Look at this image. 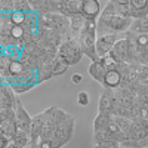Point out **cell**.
<instances>
[{"mask_svg": "<svg viewBox=\"0 0 148 148\" xmlns=\"http://www.w3.org/2000/svg\"><path fill=\"white\" fill-rule=\"evenodd\" d=\"M95 148H104L102 145H95Z\"/></svg>", "mask_w": 148, "mask_h": 148, "instance_id": "27", "label": "cell"}, {"mask_svg": "<svg viewBox=\"0 0 148 148\" xmlns=\"http://www.w3.org/2000/svg\"><path fill=\"white\" fill-rule=\"evenodd\" d=\"M9 19L14 25H22L27 19V14L25 12H21V10H15L12 14H9Z\"/></svg>", "mask_w": 148, "mask_h": 148, "instance_id": "21", "label": "cell"}, {"mask_svg": "<svg viewBox=\"0 0 148 148\" xmlns=\"http://www.w3.org/2000/svg\"><path fill=\"white\" fill-rule=\"evenodd\" d=\"M113 52L120 58L121 62L125 64H129L135 59L133 58V52H132V46H130V42L127 39H119L114 45V49Z\"/></svg>", "mask_w": 148, "mask_h": 148, "instance_id": "7", "label": "cell"}, {"mask_svg": "<svg viewBox=\"0 0 148 148\" xmlns=\"http://www.w3.org/2000/svg\"><path fill=\"white\" fill-rule=\"evenodd\" d=\"M120 148H126V147H125V145H121V147H120Z\"/></svg>", "mask_w": 148, "mask_h": 148, "instance_id": "28", "label": "cell"}, {"mask_svg": "<svg viewBox=\"0 0 148 148\" xmlns=\"http://www.w3.org/2000/svg\"><path fill=\"white\" fill-rule=\"evenodd\" d=\"M71 82L74 84H79V83L83 82V76H82V74H79V73H74L73 76H71Z\"/></svg>", "mask_w": 148, "mask_h": 148, "instance_id": "25", "label": "cell"}, {"mask_svg": "<svg viewBox=\"0 0 148 148\" xmlns=\"http://www.w3.org/2000/svg\"><path fill=\"white\" fill-rule=\"evenodd\" d=\"M107 71H108V70L101 64V61H99V62H90V65H89V68H88L89 76H90L93 80H96L98 83H101V84H102V82H104V77H105Z\"/></svg>", "mask_w": 148, "mask_h": 148, "instance_id": "12", "label": "cell"}, {"mask_svg": "<svg viewBox=\"0 0 148 148\" xmlns=\"http://www.w3.org/2000/svg\"><path fill=\"white\" fill-rule=\"evenodd\" d=\"M147 18H148V16H147Z\"/></svg>", "mask_w": 148, "mask_h": 148, "instance_id": "30", "label": "cell"}, {"mask_svg": "<svg viewBox=\"0 0 148 148\" xmlns=\"http://www.w3.org/2000/svg\"><path fill=\"white\" fill-rule=\"evenodd\" d=\"M52 108H49L43 113L37 114L33 117V125H31V130H30V138H31V144H30V148H34L37 144L40 142V138H42V133H43V129H45V125L49 119V114H51Z\"/></svg>", "mask_w": 148, "mask_h": 148, "instance_id": "2", "label": "cell"}, {"mask_svg": "<svg viewBox=\"0 0 148 148\" xmlns=\"http://www.w3.org/2000/svg\"><path fill=\"white\" fill-rule=\"evenodd\" d=\"M114 121L117 123V126L120 127V130L125 132L126 135L130 132L132 125H133V120L132 119H127V117H114Z\"/></svg>", "mask_w": 148, "mask_h": 148, "instance_id": "20", "label": "cell"}, {"mask_svg": "<svg viewBox=\"0 0 148 148\" xmlns=\"http://www.w3.org/2000/svg\"><path fill=\"white\" fill-rule=\"evenodd\" d=\"M15 113H16V127L19 132H25L30 133L31 130V125H33V117L28 114V111L24 108L22 102L18 99L16 107H15Z\"/></svg>", "mask_w": 148, "mask_h": 148, "instance_id": "3", "label": "cell"}, {"mask_svg": "<svg viewBox=\"0 0 148 148\" xmlns=\"http://www.w3.org/2000/svg\"><path fill=\"white\" fill-rule=\"evenodd\" d=\"M114 99H116V96L111 93V89H102V93H101V96H99V105H98L99 113L113 114Z\"/></svg>", "mask_w": 148, "mask_h": 148, "instance_id": "11", "label": "cell"}, {"mask_svg": "<svg viewBox=\"0 0 148 148\" xmlns=\"http://www.w3.org/2000/svg\"><path fill=\"white\" fill-rule=\"evenodd\" d=\"M64 144L61 142L59 139L51 136V138H45V139H40V142L37 144L34 148H62Z\"/></svg>", "mask_w": 148, "mask_h": 148, "instance_id": "18", "label": "cell"}, {"mask_svg": "<svg viewBox=\"0 0 148 148\" xmlns=\"http://www.w3.org/2000/svg\"><path fill=\"white\" fill-rule=\"evenodd\" d=\"M89 101H90V98H89V93L86 90H82V92L77 93V104L79 105L86 107V105H89Z\"/></svg>", "mask_w": 148, "mask_h": 148, "instance_id": "24", "label": "cell"}, {"mask_svg": "<svg viewBox=\"0 0 148 148\" xmlns=\"http://www.w3.org/2000/svg\"><path fill=\"white\" fill-rule=\"evenodd\" d=\"M24 36H25V31H24V28H22L21 25H14V27H12V30H10V37H12L14 40L19 42V40L24 39Z\"/></svg>", "mask_w": 148, "mask_h": 148, "instance_id": "23", "label": "cell"}, {"mask_svg": "<svg viewBox=\"0 0 148 148\" xmlns=\"http://www.w3.org/2000/svg\"><path fill=\"white\" fill-rule=\"evenodd\" d=\"M74 123H76V120H74V117L70 116L64 123H61V125L58 126V129L53 132L52 136L56 138V139H59L61 142L65 145V144L70 142L71 138H73V133H74Z\"/></svg>", "mask_w": 148, "mask_h": 148, "instance_id": "6", "label": "cell"}, {"mask_svg": "<svg viewBox=\"0 0 148 148\" xmlns=\"http://www.w3.org/2000/svg\"><path fill=\"white\" fill-rule=\"evenodd\" d=\"M51 64H52V71H53V76H61V74H64L68 68V65L64 62L61 58H55L51 61Z\"/></svg>", "mask_w": 148, "mask_h": 148, "instance_id": "19", "label": "cell"}, {"mask_svg": "<svg viewBox=\"0 0 148 148\" xmlns=\"http://www.w3.org/2000/svg\"><path fill=\"white\" fill-rule=\"evenodd\" d=\"M101 3L98 0H83L82 5V16L88 21H98L101 16Z\"/></svg>", "mask_w": 148, "mask_h": 148, "instance_id": "8", "label": "cell"}, {"mask_svg": "<svg viewBox=\"0 0 148 148\" xmlns=\"http://www.w3.org/2000/svg\"><path fill=\"white\" fill-rule=\"evenodd\" d=\"M83 0H58V14H62L68 18L82 15Z\"/></svg>", "mask_w": 148, "mask_h": 148, "instance_id": "5", "label": "cell"}, {"mask_svg": "<svg viewBox=\"0 0 148 148\" xmlns=\"http://www.w3.org/2000/svg\"><path fill=\"white\" fill-rule=\"evenodd\" d=\"M12 142H14L18 148H25L27 145L31 144V138H30V133H25V132H16L15 138L12 139Z\"/></svg>", "mask_w": 148, "mask_h": 148, "instance_id": "17", "label": "cell"}, {"mask_svg": "<svg viewBox=\"0 0 148 148\" xmlns=\"http://www.w3.org/2000/svg\"><path fill=\"white\" fill-rule=\"evenodd\" d=\"M126 148H132V147H126Z\"/></svg>", "mask_w": 148, "mask_h": 148, "instance_id": "29", "label": "cell"}, {"mask_svg": "<svg viewBox=\"0 0 148 148\" xmlns=\"http://www.w3.org/2000/svg\"><path fill=\"white\" fill-rule=\"evenodd\" d=\"M34 83H15V84H12V89H14V92L15 93H25V92H28L30 89H33L34 88Z\"/></svg>", "mask_w": 148, "mask_h": 148, "instance_id": "22", "label": "cell"}, {"mask_svg": "<svg viewBox=\"0 0 148 148\" xmlns=\"http://www.w3.org/2000/svg\"><path fill=\"white\" fill-rule=\"evenodd\" d=\"M104 88L105 89H119L120 86L123 84V74L119 68H113L108 70L105 77H104Z\"/></svg>", "mask_w": 148, "mask_h": 148, "instance_id": "10", "label": "cell"}, {"mask_svg": "<svg viewBox=\"0 0 148 148\" xmlns=\"http://www.w3.org/2000/svg\"><path fill=\"white\" fill-rule=\"evenodd\" d=\"M111 116H113V114H105V113H99V114H98L95 117V120H93V132L96 133V132H101V130L107 129L108 125L113 121V117H111Z\"/></svg>", "mask_w": 148, "mask_h": 148, "instance_id": "15", "label": "cell"}, {"mask_svg": "<svg viewBox=\"0 0 148 148\" xmlns=\"http://www.w3.org/2000/svg\"><path fill=\"white\" fill-rule=\"evenodd\" d=\"M117 40H119L117 34L98 36V39H96V53H98V56H99V59H102L104 56H107L111 51H113Z\"/></svg>", "mask_w": 148, "mask_h": 148, "instance_id": "4", "label": "cell"}, {"mask_svg": "<svg viewBox=\"0 0 148 148\" xmlns=\"http://www.w3.org/2000/svg\"><path fill=\"white\" fill-rule=\"evenodd\" d=\"M8 148H18V147H16V145H15V144H14V142H10V145H9V147H8Z\"/></svg>", "mask_w": 148, "mask_h": 148, "instance_id": "26", "label": "cell"}, {"mask_svg": "<svg viewBox=\"0 0 148 148\" xmlns=\"http://www.w3.org/2000/svg\"><path fill=\"white\" fill-rule=\"evenodd\" d=\"M51 77H53V71H52V64L51 62H43L39 68H37V80L43 82V80H49Z\"/></svg>", "mask_w": 148, "mask_h": 148, "instance_id": "16", "label": "cell"}, {"mask_svg": "<svg viewBox=\"0 0 148 148\" xmlns=\"http://www.w3.org/2000/svg\"><path fill=\"white\" fill-rule=\"evenodd\" d=\"M16 102H18V99L15 98V92L12 89V86L2 83V88H0V108L15 110Z\"/></svg>", "mask_w": 148, "mask_h": 148, "instance_id": "9", "label": "cell"}, {"mask_svg": "<svg viewBox=\"0 0 148 148\" xmlns=\"http://www.w3.org/2000/svg\"><path fill=\"white\" fill-rule=\"evenodd\" d=\"M0 132H2V136H6V138H9L12 141L15 138L16 132H18L16 121L15 120H5V121H2V125H0Z\"/></svg>", "mask_w": 148, "mask_h": 148, "instance_id": "14", "label": "cell"}, {"mask_svg": "<svg viewBox=\"0 0 148 148\" xmlns=\"http://www.w3.org/2000/svg\"><path fill=\"white\" fill-rule=\"evenodd\" d=\"M82 56H83V52H82L79 39H67L58 47V58L62 59L68 67L79 64Z\"/></svg>", "mask_w": 148, "mask_h": 148, "instance_id": "1", "label": "cell"}, {"mask_svg": "<svg viewBox=\"0 0 148 148\" xmlns=\"http://www.w3.org/2000/svg\"><path fill=\"white\" fill-rule=\"evenodd\" d=\"M129 33L135 36H148V18L133 19L130 24Z\"/></svg>", "mask_w": 148, "mask_h": 148, "instance_id": "13", "label": "cell"}]
</instances>
